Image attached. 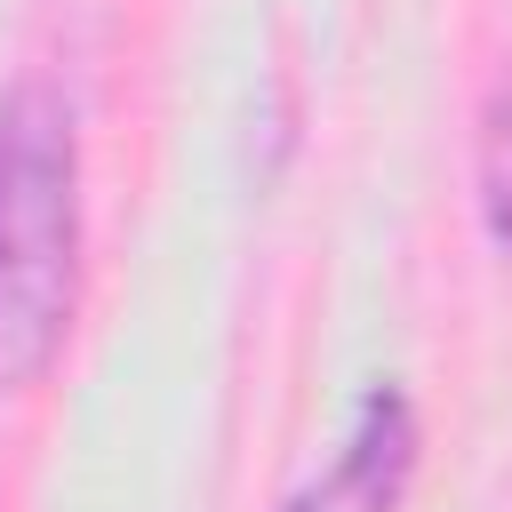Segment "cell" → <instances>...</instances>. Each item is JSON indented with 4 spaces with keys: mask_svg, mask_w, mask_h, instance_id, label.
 <instances>
[{
    "mask_svg": "<svg viewBox=\"0 0 512 512\" xmlns=\"http://www.w3.org/2000/svg\"><path fill=\"white\" fill-rule=\"evenodd\" d=\"M480 216L496 248H512V80L488 96V120H480Z\"/></svg>",
    "mask_w": 512,
    "mask_h": 512,
    "instance_id": "cell-3",
    "label": "cell"
},
{
    "mask_svg": "<svg viewBox=\"0 0 512 512\" xmlns=\"http://www.w3.org/2000/svg\"><path fill=\"white\" fill-rule=\"evenodd\" d=\"M80 288V144L48 80L0 96V392L32 384L72 328Z\"/></svg>",
    "mask_w": 512,
    "mask_h": 512,
    "instance_id": "cell-1",
    "label": "cell"
},
{
    "mask_svg": "<svg viewBox=\"0 0 512 512\" xmlns=\"http://www.w3.org/2000/svg\"><path fill=\"white\" fill-rule=\"evenodd\" d=\"M408 472H416V408L376 384L352 416V432L336 440V456L280 504V512H400L408 496Z\"/></svg>",
    "mask_w": 512,
    "mask_h": 512,
    "instance_id": "cell-2",
    "label": "cell"
}]
</instances>
